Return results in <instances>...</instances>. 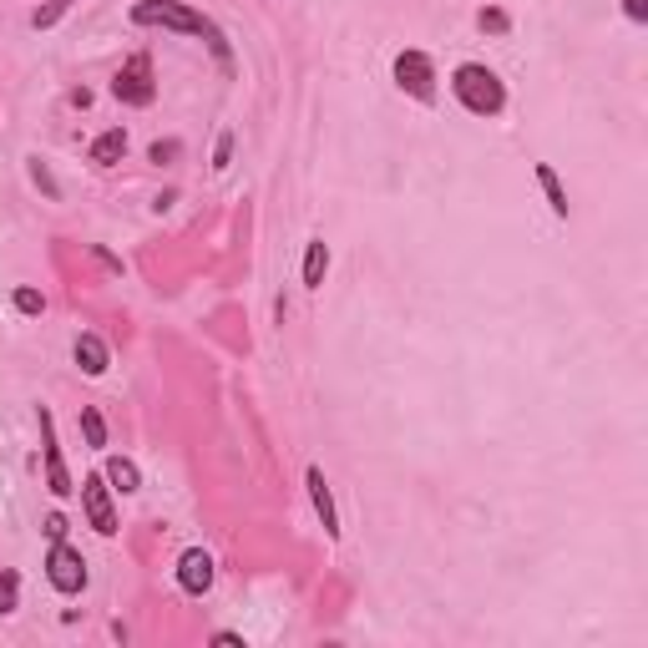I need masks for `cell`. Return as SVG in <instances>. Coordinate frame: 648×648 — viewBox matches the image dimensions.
Wrapping results in <instances>:
<instances>
[{
    "label": "cell",
    "mask_w": 648,
    "mask_h": 648,
    "mask_svg": "<svg viewBox=\"0 0 648 648\" xmlns=\"http://www.w3.org/2000/svg\"><path fill=\"white\" fill-rule=\"evenodd\" d=\"M122 157H127V127H107L87 152V162H97V168H112V162H122Z\"/></svg>",
    "instance_id": "10"
},
{
    "label": "cell",
    "mask_w": 648,
    "mask_h": 648,
    "mask_svg": "<svg viewBox=\"0 0 648 648\" xmlns=\"http://www.w3.org/2000/svg\"><path fill=\"white\" fill-rule=\"evenodd\" d=\"M46 583H51L56 593H66V598L87 588V557H81L66 537L51 542V552H46Z\"/></svg>",
    "instance_id": "4"
},
{
    "label": "cell",
    "mask_w": 648,
    "mask_h": 648,
    "mask_svg": "<svg viewBox=\"0 0 648 648\" xmlns=\"http://www.w3.org/2000/svg\"><path fill=\"white\" fill-rule=\"evenodd\" d=\"M81 436H87L92 451L107 446V421H102V411H92V405H81Z\"/></svg>",
    "instance_id": "15"
},
{
    "label": "cell",
    "mask_w": 648,
    "mask_h": 648,
    "mask_svg": "<svg viewBox=\"0 0 648 648\" xmlns=\"http://www.w3.org/2000/svg\"><path fill=\"white\" fill-rule=\"evenodd\" d=\"M476 26H481L486 36H507V31H512V16H507L502 6H486V11H476Z\"/></svg>",
    "instance_id": "16"
},
{
    "label": "cell",
    "mask_w": 648,
    "mask_h": 648,
    "mask_svg": "<svg viewBox=\"0 0 648 648\" xmlns=\"http://www.w3.org/2000/svg\"><path fill=\"white\" fill-rule=\"evenodd\" d=\"M304 486H309V502H314V517L324 527V537H340V512H335V497H330V481H324L319 466L304 471Z\"/></svg>",
    "instance_id": "9"
},
{
    "label": "cell",
    "mask_w": 648,
    "mask_h": 648,
    "mask_svg": "<svg viewBox=\"0 0 648 648\" xmlns=\"http://www.w3.org/2000/svg\"><path fill=\"white\" fill-rule=\"evenodd\" d=\"M16 309H21V314H46V299H41L36 289H16Z\"/></svg>",
    "instance_id": "19"
},
{
    "label": "cell",
    "mask_w": 648,
    "mask_h": 648,
    "mask_svg": "<svg viewBox=\"0 0 648 648\" xmlns=\"http://www.w3.org/2000/svg\"><path fill=\"white\" fill-rule=\"evenodd\" d=\"M451 92L456 102L471 112V117H502L507 112V87H502V76L492 66H481V61H461L451 71Z\"/></svg>",
    "instance_id": "2"
},
{
    "label": "cell",
    "mask_w": 648,
    "mask_h": 648,
    "mask_svg": "<svg viewBox=\"0 0 648 648\" xmlns=\"http://www.w3.org/2000/svg\"><path fill=\"white\" fill-rule=\"evenodd\" d=\"M41 456H46V492L51 497H71L76 481H71V471L61 461V441H56V416L51 411H41Z\"/></svg>",
    "instance_id": "7"
},
{
    "label": "cell",
    "mask_w": 648,
    "mask_h": 648,
    "mask_svg": "<svg viewBox=\"0 0 648 648\" xmlns=\"http://www.w3.org/2000/svg\"><path fill=\"white\" fill-rule=\"evenodd\" d=\"M71 6H76V0H51V6L31 11V26H36V31H51V26H56V21H61V16L71 11Z\"/></svg>",
    "instance_id": "17"
},
{
    "label": "cell",
    "mask_w": 648,
    "mask_h": 648,
    "mask_svg": "<svg viewBox=\"0 0 648 648\" xmlns=\"http://www.w3.org/2000/svg\"><path fill=\"white\" fill-rule=\"evenodd\" d=\"M228 157H233V132L218 137V147H213V168H228Z\"/></svg>",
    "instance_id": "20"
},
{
    "label": "cell",
    "mask_w": 648,
    "mask_h": 648,
    "mask_svg": "<svg viewBox=\"0 0 648 648\" xmlns=\"http://www.w3.org/2000/svg\"><path fill=\"white\" fill-rule=\"evenodd\" d=\"M623 16L643 26V21H648V0H623Z\"/></svg>",
    "instance_id": "22"
},
{
    "label": "cell",
    "mask_w": 648,
    "mask_h": 648,
    "mask_svg": "<svg viewBox=\"0 0 648 648\" xmlns=\"http://www.w3.org/2000/svg\"><path fill=\"white\" fill-rule=\"evenodd\" d=\"M537 183H542V193H547L552 218H567V193H562V178L552 173V162H537Z\"/></svg>",
    "instance_id": "14"
},
{
    "label": "cell",
    "mask_w": 648,
    "mask_h": 648,
    "mask_svg": "<svg viewBox=\"0 0 648 648\" xmlns=\"http://www.w3.org/2000/svg\"><path fill=\"white\" fill-rule=\"evenodd\" d=\"M16 603H21V573H0V618L16 613Z\"/></svg>",
    "instance_id": "18"
},
{
    "label": "cell",
    "mask_w": 648,
    "mask_h": 648,
    "mask_svg": "<svg viewBox=\"0 0 648 648\" xmlns=\"http://www.w3.org/2000/svg\"><path fill=\"white\" fill-rule=\"evenodd\" d=\"M178 588H183L188 598H203V593L213 588V552L188 547V552L178 557Z\"/></svg>",
    "instance_id": "8"
},
{
    "label": "cell",
    "mask_w": 648,
    "mask_h": 648,
    "mask_svg": "<svg viewBox=\"0 0 648 648\" xmlns=\"http://www.w3.org/2000/svg\"><path fill=\"white\" fill-rule=\"evenodd\" d=\"M132 21H137V26H162V31H178V36H208V46H213V51H218V61L228 66V41H223V31H218L203 11L183 6V0H137V6H132Z\"/></svg>",
    "instance_id": "1"
},
{
    "label": "cell",
    "mask_w": 648,
    "mask_h": 648,
    "mask_svg": "<svg viewBox=\"0 0 648 648\" xmlns=\"http://www.w3.org/2000/svg\"><path fill=\"white\" fill-rule=\"evenodd\" d=\"M81 512H87L92 532L117 537V507H112V486H107V476H102V471L81 476Z\"/></svg>",
    "instance_id": "6"
},
{
    "label": "cell",
    "mask_w": 648,
    "mask_h": 648,
    "mask_svg": "<svg viewBox=\"0 0 648 648\" xmlns=\"http://www.w3.org/2000/svg\"><path fill=\"white\" fill-rule=\"evenodd\" d=\"M31 178H36V183H41V188H46V193H51V198H56V183H51V173H46V168H41V162H31Z\"/></svg>",
    "instance_id": "24"
},
{
    "label": "cell",
    "mask_w": 648,
    "mask_h": 648,
    "mask_svg": "<svg viewBox=\"0 0 648 648\" xmlns=\"http://www.w3.org/2000/svg\"><path fill=\"white\" fill-rule=\"evenodd\" d=\"M41 532H46L51 542H61V537H66V517H61V512H51V517L41 522Z\"/></svg>",
    "instance_id": "21"
},
{
    "label": "cell",
    "mask_w": 648,
    "mask_h": 648,
    "mask_svg": "<svg viewBox=\"0 0 648 648\" xmlns=\"http://www.w3.org/2000/svg\"><path fill=\"white\" fill-rule=\"evenodd\" d=\"M395 87L416 102H436V61L426 51H400L395 56Z\"/></svg>",
    "instance_id": "5"
},
{
    "label": "cell",
    "mask_w": 648,
    "mask_h": 648,
    "mask_svg": "<svg viewBox=\"0 0 648 648\" xmlns=\"http://www.w3.org/2000/svg\"><path fill=\"white\" fill-rule=\"evenodd\" d=\"M76 365L87 370V375H107V365H112V355H107V345H102V335H76Z\"/></svg>",
    "instance_id": "11"
},
{
    "label": "cell",
    "mask_w": 648,
    "mask_h": 648,
    "mask_svg": "<svg viewBox=\"0 0 648 648\" xmlns=\"http://www.w3.org/2000/svg\"><path fill=\"white\" fill-rule=\"evenodd\" d=\"M112 97L122 107H152L157 102V76H152V56L147 51L122 61V71L112 76Z\"/></svg>",
    "instance_id": "3"
},
{
    "label": "cell",
    "mask_w": 648,
    "mask_h": 648,
    "mask_svg": "<svg viewBox=\"0 0 648 648\" xmlns=\"http://www.w3.org/2000/svg\"><path fill=\"white\" fill-rule=\"evenodd\" d=\"M147 157H152V162H168V157H178V142H152Z\"/></svg>",
    "instance_id": "23"
},
{
    "label": "cell",
    "mask_w": 648,
    "mask_h": 648,
    "mask_svg": "<svg viewBox=\"0 0 648 648\" xmlns=\"http://www.w3.org/2000/svg\"><path fill=\"white\" fill-rule=\"evenodd\" d=\"M324 274H330V243L309 238V249H304V289H319Z\"/></svg>",
    "instance_id": "13"
},
{
    "label": "cell",
    "mask_w": 648,
    "mask_h": 648,
    "mask_svg": "<svg viewBox=\"0 0 648 648\" xmlns=\"http://www.w3.org/2000/svg\"><path fill=\"white\" fill-rule=\"evenodd\" d=\"M102 476H107V486H112V492H122V497L142 492V471H137V461H127V456H112Z\"/></svg>",
    "instance_id": "12"
}]
</instances>
